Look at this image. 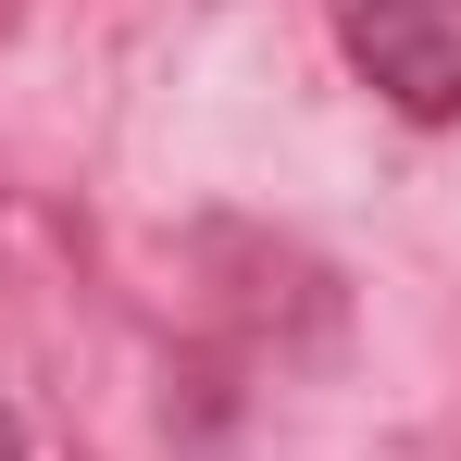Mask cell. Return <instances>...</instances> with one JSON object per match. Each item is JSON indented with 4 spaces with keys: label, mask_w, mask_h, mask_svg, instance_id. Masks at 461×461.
Wrapping results in <instances>:
<instances>
[{
    "label": "cell",
    "mask_w": 461,
    "mask_h": 461,
    "mask_svg": "<svg viewBox=\"0 0 461 461\" xmlns=\"http://www.w3.org/2000/svg\"><path fill=\"white\" fill-rule=\"evenodd\" d=\"M349 63L386 113L449 125L461 113V0H349Z\"/></svg>",
    "instance_id": "cell-1"
},
{
    "label": "cell",
    "mask_w": 461,
    "mask_h": 461,
    "mask_svg": "<svg viewBox=\"0 0 461 461\" xmlns=\"http://www.w3.org/2000/svg\"><path fill=\"white\" fill-rule=\"evenodd\" d=\"M0 461H25V437H13V411H0Z\"/></svg>",
    "instance_id": "cell-2"
}]
</instances>
